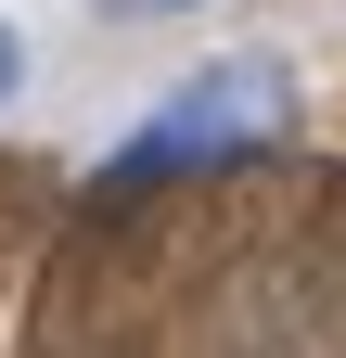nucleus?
I'll return each instance as SVG.
<instances>
[{
  "label": "nucleus",
  "instance_id": "7ed1b4c3",
  "mask_svg": "<svg viewBox=\"0 0 346 358\" xmlns=\"http://www.w3.org/2000/svg\"><path fill=\"white\" fill-rule=\"evenodd\" d=\"M13 90H26V38L0 26V103H13Z\"/></svg>",
  "mask_w": 346,
  "mask_h": 358
},
{
  "label": "nucleus",
  "instance_id": "f03ea898",
  "mask_svg": "<svg viewBox=\"0 0 346 358\" xmlns=\"http://www.w3.org/2000/svg\"><path fill=\"white\" fill-rule=\"evenodd\" d=\"M90 13H116V26H167V13H205V0H90Z\"/></svg>",
  "mask_w": 346,
  "mask_h": 358
},
{
  "label": "nucleus",
  "instance_id": "f257e3e1",
  "mask_svg": "<svg viewBox=\"0 0 346 358\" xmlns=\"http://www.w3.org/2000/svg\"><path fill=\"white\" fill-rule=\"evenodd\" d=\"M295 128V64L282 52H231V64H193L167 103L103 154V192H141V179H193V166H244L256 141Z\"/></svg>",
  "mask_w": 346,
  "mask_h": 358
}]
</instances>
